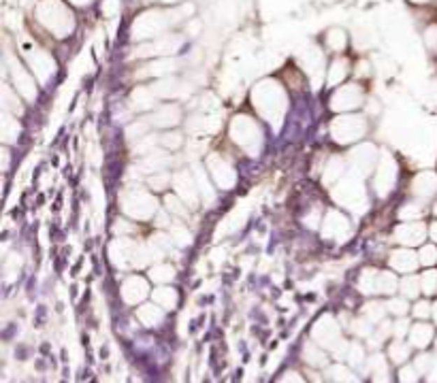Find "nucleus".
Wrapping results in <instances>:
<instances>
[{
  "mask_svg": "<svg viewBox=\"0 0 437 383\" xmlns=\"http://www.w3.org/2000/svg\"><path fill=\"white\" fill-rule=\"evenodd\" d=\"M252 103L260 115L273 121L286 111V92L275 79H262L252 92Z\"/></svg>",
  "mask_w": 437,
  "mask_h": 383,
  "instance_id": "2",
  "label": "nucleus"
},
{
  "mask_svg": "<svg viewBox=\"0 0 437 383\" xmlns=\"http://www.w3.org/2000/svg\"><path fill=\"white\" fill-rule=\"evenodd\" d=\"M414 190H416V194H420V196H433L435 194V190H437V179L431 175V173H424V175H420L418 179H416V183H414Z\"/></svg>",
  "mask_w": 437,
  "mask_h": 383,
  "instance_id": "13",
  "label": "nucleus"
},
{
  "mask_svg": "<svg viewBox=\"0 0 437 383\" xmlns=\"http://www.w3.org/2000/svg\"><path fill=\"white\" fill-rule=\"evenodd\" d=\"M424 40L431 50H437V26H429L424 32Z\"/></svg>",
  "mask_w": 437,
  "mask_h": 383,
  "instance_id": "16",
  "label": "nucleus"
},
{
  "mask_svg": "<svg viewBox=\"0 0 437 383\" xmlns=\"http://www.w3.org/2000/svg\"><path fill=\"white\" fill-rule=\"evenodd\" d=\"M365 130H367V123L359 115H343V117H339V119L333 121V137L339 143L357 141L359 137L365 135Z\"/></svg>",
  "mask_w": 437,
  "mask_h": 383,
  "instance_id": "3",
  "label": "nucleus"
},
{
  "mask_svg": "<svg viewBox=\"0 0 437 383\" xmlns=\"http://www.w3.org/2000/svg\"><path fill=\"white\" fill-rule=\"evenodd\" d=\"M166 204H169V211H173V213H178V216H186V211H184V206L180 204V200L175 198V196H169L166 198Z\"/></svg>",
  "mask_w": 437,
  "mask_h": 383,
  "instance_id": "18",
  "label": "nucleus"
},
{
  "mask_svg": "<svg viewBox=\"0 0 437 383\" xmlns=\"http://www.w3.org/2000/svg\"><path fill=\"white\" fill-rule=\"evenodd\" d=\"M26 56H28V62H30V70H32V75H36L41 81H48V79H50V75H54L56 64H54V60H52V56H50V54L34 50V52H28Z\"/></svg>",
  "mask_w": 437,
  "mask_h": 383,
  "instance_id": "7",
  "label": "nucleus"
},
{
  "mask_svg": "<svg viewBox=\"0 0 437 383\" xmlns=\"http://www.w3.org/2000/svg\"><path fill=\"white\" fill-rule=\"evenodd\" d=\"M435 213H437V206H435Z\"/></svg>",
  "mask_w": 437,
  "mask_h": 383,
  "instance_id": "24",
  "label": "nucleus"
},
{
  "mask_svg": "<svg viewBox=\"0 0 437 383\" xmlns=\"http://www.w3.org/2000/svg\"><path fill=\"white\" fill-rule=\"evenodd\" d=\"M433 258H435V249H433V247H424V249H422V262H424V264H431Z\"/></svg>",
  "mask_w": 437,
  "mask_h": 383,
  "instance_id": "19",
  "label": "nucleus"
},
{
  "mask_svg": "<svg viewBox=\"0 0 437 383\" xmlns=\"http://www.w3.org/2000/svg\"><path fill=\"white\" fill-rule=\"evenodd\" d=\"M365 100V92L359 83H348V85H341L339 90L333 92L331 96V107L335 111H352V109H359Z\"/></svg>",
  "mask_w": 437,
  "mask_h": 383,
  "instance_id": "4",
  "label": "nucleus"
},
{
  "mask_svg": "<svg viewBox=\"0 0 437 383\" xmlns=\"http://www.w3.org/2000/svg\"><path fill=\"white\" fill-rule=\"evenodd\" d=\"M175 183H178V190H182L180 194H182L186 200H190V204L196 202V188H194V181L190 179V183L186 186V173H184V177H178V179H175Z\"/></svg>",
  "mask_w": 437,
  "mask_h": 383,
  "instance_id": "14",
  "label": "nucleus"
},
{
  "mask_svg": "<svg viewBox=\"0 0 437 383\" xmlns=\"http://www.w3.org/2000/svg\"><path fill=\"white\" fill-rule=\"evenodd\" d=\"M9 70H11V79L15 83L17 92L28 98V100H34L36 96V83H34V75L32 70H26L22 66V62H17L15 58H9Z\"/></svg>",
  "mask_w": 437,
  "mask_h": 383,
  "instance_id": "5",
  "label": "nucleus"
},
{
  "mask_svg": "<svg viewBox=\"0 0 437 383\" xmlns=\"http://www.w3.org/2000/svg\"><path fill=\"white\" fill-rule=\"evenodd\" d=\"M395 258H399V262H395V264H399L403 269H412L416 264L414 262V255L410 251H399V253H395Z\"/></svg>",
  "mask_w": 437,
  "mask_h": 383,
  "instance_id": "15",
  "label": "nucleus"
},
{
  "mask_svg": "<svg viewBox=\"0 0 437 383\" xmlns=\"http://www.w3.org/2000/svg\"><path fill=\"white\" fill-rule=\"evenodd\" d=\"M410 3H414V5H424V3H429V0H410Z\"/></svg>",
  "mask_w": 437,
  "mask_h": 383,
  "instance_id": "23",
  "label": "nucleus"
},
{
  "mask_svg": "<svg viewBox=\"0 0 437 383\" xmlns=\"http://www.w3.org/2000/svg\"><path fill=\"white\" fill-rule=\"evenodd\" d=\"M71 5H77V7H85V5H90L92 0H69Z\"/></svg>",
  "mask_w": 437,
  "mask_h": 383,
  "instance_id": "21",
  "label": "nucleus"
},
{
  "mask_svg": "<svg viewBox=\"0 0 437 383\" xmlns=\"http://www.w3.org/2000/svg\"><path fill=\"white\" fill-rule=\"evenodd\" d=\"M348 73H350V62L345 58H335L329 66V77H327L329 85H339L348 77Z\"/></svg>",
  "mask_w": 437,
  "mask_h": 383,
  "instance_id": "10",
  "label": "nucleus"
},
{
  "mask_svg": "<svg viewBox=\"0 0 437 383\" xmlns=\"http://www.w3.org/2000/svg\"><path fill=\"white\" fill-rule=\"evenodd\" d=\"M397 236H399V241H401V243H406V245H414V243H418V241L424 236V228H422V226H418V224H408V226H401V228H399Z\"/></svg>",
  "mask_w": 437,
  "mask_h": 383,
  "instance_id": "12",
  "label": "nucleus"
},
{
  "mask_svg": "<svg viewBox=\"0 0 437 383\" xmlns=\"http://www.w3.org/2000/svg\"><path fill=\"white\" fill-rule=\"evenodd\" d=\"M324 43H327L329 50H333V52L339 54V52H343L348 47V34L341 28H331V30H327Z\"/></svg>",
  "mask_w": 437,
  "mask_h": 383,
  "instance_id": "11",
  "label": "nucleus"
},
{
  "mask_svg": "<svg viewBox=\"0 0 437 383\" xmlns=\"http://www.w3.org/2000/svg\"><path fill=\"white\" fill-rule=\"evenodd\" d=\"M231 133H233V139L241 145H248L252 141H258L260 139V133H258V126L248 117V115H239L233 119V128H231Z\"/></svg>",
  "mask_w": 437,
  "mask_h": 383,
  "instance_id": "6",
  "label": "nucleus"
},
{
  "mask_svg": "<svg viewBox=\"0 0 437 383\" xmlns=\"http://www.w3.org/2000/svg\"><path fill=\"white\" fill-rule=\"evenodd\" d=\"M34 15L36 22L56 38H66L75 30V15L64 0H41Z\"/></svg>",
  "mask_w": 437,
  "mask_h": 383,
  "instance_id": "1",
  "label": "nucleus"
},
{
  "mask_svg": "<svg viewBox=\"0 0 437 383\" xmlns=\"http://www.w3.org/2000/svg\"><path fill=\"white\" fill-rule=\"evenodd\" d=\"M180 121V109L178 107H160L156 109V113L152 115V123L154 126H175Z\"/></svg>",
  "mask_w": 437,
  "mask_h": 383,
  "instance_id": "9",
  "label": "nucleus"
},
{
  "mask_svg": "<svg viewBox=\"0 0 437 383\" xmlns=\"http://www.w3.org/2000/svg\"><path fill=\"white\" fill-rule=\"evenodd\" d=\"M126 211L133 213V216H137V218H150L152 213L156 211V200H152L150 196L137 192L133 196V200L126 202Z\"/></svg>",
  "mask_w": 437,
  "mask_h": 383,
  "instance_id": "8",
  "label": "nucleus"
},
{
  "mask_svg": "<svg viewBox=\"0 0 437 383\" xmlns=\"http://www.w3.org/2000/svg\"><path fill=\"white\" fill-rule=\"evenodd\" d=\"M431 236L437 241V224H433V226H431Z\"/></svg>",
  "mask_w": 437,
  "mask_h": 383,
  "instance_id": "22",
  "label": "nucleus"
},
{
  "mask_svg": "<svg viewBox=\"0 0 437 383\" xmlns=\"http://www.w3.org/2000/svg\"><path fill=\"white\" fill-rule=\"evenodd\" d=\"M162 145L175 149V147H180V145H182V137H180V135H175V133H173V135L169 133V135L162 137Z\"/></svg>",
  "mask_w": 437,
  "mask_h": 383,
  "instance_id": "17",
  "label": "nucleus"
},
{
  "mask_svg": "<svg viewBox=\"0 0 437 383\" xmlns=\"http://www.w3.org/2000/svg\"><path fill=\"white\" fill-rule=\"evenodd\" d=\"M158 3H162V5H166V7H178L182 0H158Z\"/></svg>",
  "mask_w": 437,
  "mask_h": 383,
  "instance_id": "20",
  "label": "nucleus"
}]
</instances>
